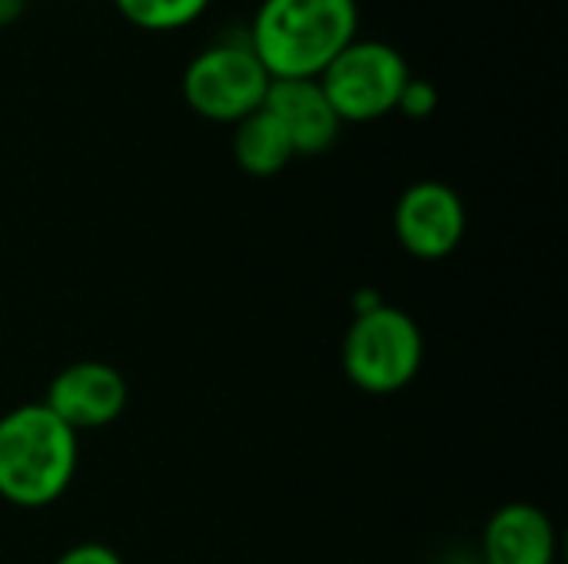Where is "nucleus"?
Returning <instances> with one entry per match:
<instances>
[{
    "label": "nucleus",
    "instance_id": "9d476101",
    "mask_svg": "<svg viewBox=\"0 0 568 564\" xmlns=\"http://www.w3.org/2000/svg\"><path fill=\"white\" fill-rule=\"evenodd\" d=\"M233 160L243 173L250 176H276L283 173L296 153H293V143L286 136V130L280 126V120L270 113V110H256L250 113L246 120L236 123L233 130Z\"/></svg>",
    "mask_w": 568,
    "mask_h": 564
},
{
    "label": "nucleus",
    "instance_id": "f8f14e48",
    "mask_svg": "<svg viewBox=\"0 0 568 564\" xmlns=\"http://www.w3.org/2000/svg\"><path fill=\"white\" fill-rule=\"evenodd\" d=\"M436 106H439V90H436V83H429V80H423V76H409L406 86H403V93H399L396 110L406 113L409 120H426V116L436 113Z\"/></svg>",
    "mask_w": 568,
    "mask_h": 564
},
{
    "label": "nucleus",
    "instance_id": "f03ea898",
    "mask_svg": "<svg viewBox=\"0 0 568 564\" xmlns=\"http://www.w3.org/2000/svg\"><path fill=\"white\" fill-rule=\"evenodd\" d=\"M80 465V435L43 402L0 416V499L17 509H47L67 495Z\"/></svg>",
    "mask_w": 568,
    "mask_h": 564
},
{
    "label": "nucleus",
    "instance_id": "4468645a",
    "mask_svg": "<svg viewBox=\"0 0 568 564\" xmlns=\"http://www.w3.org/2000/svg\"><path fill=\"white\" fill-rule=\"evenodd\" d=\"M27 0H0V27H10L23 17Z\"/></svg>",
    "mask_w": 568,
    "mask_h": 564
},
{
    "label": "nucleus",
    "instance_id": "6e6552de",
    "mask_svg": "<svg viewBox=\"0 0 568 564\" xmlns=\"http://www.w3.org/2000/svg\"><path fill=\"white\" fill-rule=\"evenodd\" d=\"M263 110L286 130L296 156H320L339 140L343 120L329 106L320 80H270Z\"/></svg>",
    "mask_w": 568,
    "mask_h": 564
},
{
    "label": "nucleus",
    "instance_id": "39448f33",
    "mask_svg": "<svg viewBox=\"0 0 568 564\" xmlns=\"http://www.w3.org/2000/svg\"><path fill=\"white\" fill-rule=\"evenodd\" d=\"M186 106L210 123H240L256 113L270 90V73L250 43H213L200 50L180 80Z\"/></svg>",
    "mask_w": 568,
    "mask_h": 564
},
{
    "label": "nucleus",
    "instance_id": "1a4fd4ad",
    "mask_svg": "<svg viewBox=\"0 0 568 564\" xmlns=\"http://www.w3.org/2000/svg\"><path fill=\"white\" fill-rule=\"evenodd\" d=\"M559 539L552 519L532 502L499 505L483 529L486 564H556Z\"/></svg>",
    "mask_w": 568,
    "mask_h": 564
},
{
    "label": "nucleus",
    "instance_id": "20e7f679",
    "mask_svg": "<svg viewBox=\"0 0 568 564\" xmlns=\"http://www.w3.org/2000/svg\"><path fill=\"white\" fill-rule=\"evenodd\" d=\"M409 76V63L393 43L356 37L320 73V86L343 123H369L396 110Z\"/></svg>",
    "mask_w": 568,
    "mask_h": 564
},
{
    "label": "nucleus",
    "instance_id": "ddd939ff",
    "mask_svg": "<svg viewBox=\"0 0 568 564\" xmlns=\"http://www.w3.org/2000/svg\"><path fill=\"white\" fill-rule=\"evenodd\" d=\"M53 564H123L120 552L103 545V542H80V545H70L67 552H60Z\"/></svg>",
    "mask_w": 568,
    "mask_h": 564
},
{
    "label": "nucleus",
    "instance_id": "9b49d317",
    "mask_svg": "<svg viewBox=\"0 0 568 564\" xmlns=\"http://www.w3.org/2000/svg\"><path fill=\"white\" fill-rule=\"evenodd\" d=\"M120 17L146 33H173L196 23L210 0H113Z\"/></svg>",
    "mask_w": 568,
    "mask_h": 564
},
{
    "label": "nucleus",
    "instance_id": "423d86ee",
    "mask_svg": "<svg viewBox=\"0 0 568 564\" xmlns=\"http://www.w3.org/2000/svg\"><path fill=\"white\" fill-rule=\"evenodd\" d=\"M466 223L469 216L463 196L439 180H419L406 186L393 209L396 243L423 263L453 256L466 239Z\"/></svg>",
    "mask_w": 568,
    "mask_h": 564
},
{
    "label": "nucleus",
    "instance_id": "7ed1b4c3",
    "mask_svg": "<svg viewBox=\"0 0 568 564\" xmlns=\"http://www.w3.org/2000/svg\"><path fill=\"white\" fill-rule=\"evenodd\" d=\"M426 342L419 322L399 306H376L353 316L343 336V372L369 396L403 392L423 369Z\"/></svg>",
    "mask_w": 568,
    "mask_h": 564
},
{
    "label": "nucleus",
    "instance_id": "0eeeda50",
    "mask_svg": "<svg viewBox=\"0 0 568 564\" xmlns=\"http://www.w3.org/2000/svg\"><path fill=\"white\" fill-rule=\"evenodd\" d=\"M130 402V386L123 372L110 362L83 359L63 366L43 396V406L67 422L77 435L113 425Z\"/></svg>",
    "mask_w": 568,
    "mask_h": 564
},
{
    "label": "nucleus",
    "instance_id": "f257e3e1",
    "mask_svg": "<svg viewBox=\"0 0 568 564\" xmlns=\"http://www.w3.org/2000/svg\"><path fill=\"white\" fill-rule=\"evenodd\" d=\"M356 33V0H263L246 43L270 80H320Z\"/></svg>",
    "mask_w": 568,
    "mask_h": 564
}]
</instances>
